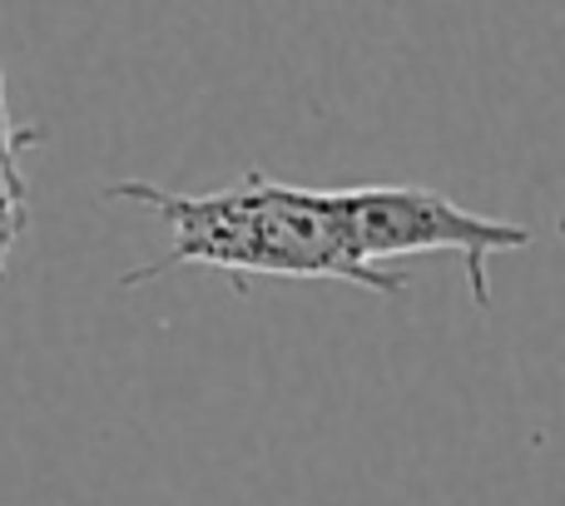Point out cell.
Instances as JSON below:
<instances>
[{
    "label": "cell",
    "instance_id": "7a4b0ae2",
    "mask_svg": "<svg viewBox=\"0 0 565 506\" xmlns=\"http://www.w3.org/2000/svg\"><path fill=\"white\" fill-rule=\"evenodd\" d=\"M352 259L382 268L402 253H457L467 268V288L477 308H491V273L497 253H521L536 244V229L511 219L471 214L457 199L422 185H348L332 189Z\"/></svg>",
    "mask_w": 565,
    "mask_h": 506
},
{
    "label": "cell",
    "instance_id": "3957f363",
    "mask_svg": "<svg viewBox=\"0 0 565 506\" xmlns=\"http://www.w3.org/2000/svg\"><path fill=\"white\" fill-rule=\"evenodd\" d=\"M45 139L40 125H0V288L10 278V253L30 229V179H25V149H35Z\"/></svg>",
    "mask_w": 565,
    "mask_h": 506
},
{
    "label": "cell",
    "instance_id": "6da1fadb",
    "mask_svg": "<svg viewBox=\"0 0 565 506\" xmlns=\"http://www.w3.org/2000/svg\"><path fill=\"white\" fill-rule=\"evenodd\" d=\"M105 199L145 209L169 229L164 253L154 263L129 268L119 288H145L154 278H169L174 268H218L238 293L248 278H338L382 298H402L412 288V273L367 268L352 259L332 189L282 185L268 169H244L209 194L119 179V185H105Z\"/></svg>",
    "mask_w": 565,
    "mask_h": 506
},
{
    "label": "cell",
    "instance_id": "277c9868",
    "mask_svg": "<svg viewBox=\"0 0 565 506\" xmlns=\"http://www.w3.org/2000/svg\"><path fill=\"white\" fill-rule=\"evenodd\" d=\"M6 119H15V115H10V85H6V65H0V125Z\"/></svg>",
    "mask_w": 565,
    "mask_h": 506
}]
</instances>
